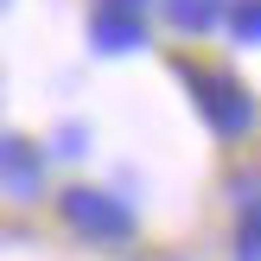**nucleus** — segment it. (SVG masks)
I'll return each instance as SVG.
<instances>
[{
  "label": "nucleus",
  "instance_id": "1",
  "mask_svg": "<svg viewBox=\"0 0 261 261\" xmlns=\"http://www.w3.org/2000/svg\"><path fill=\"white\" fill-rule=\"evenodd\" d=\"M191 83H204L198 102H204V115H211L217 134H249V127H255V102L242 96V83H229V76H204V70H191Z\"/></svg>",
  "mask_w": 261,
  "mask_h": 261
},
{
  "label": "nucleus",
  "instance_id": "2",
  "mask_svg": "<svg viewBox=\"0 0 261 261\" xmlns=\"http://www.w3.org/2000/svg\"><path fill=\"white\" fill-rule=\"evenodd\" d=\"M64 217H70L76 229H89V236H102V242H121L127 229H134V217H127L109 191H83V185L64 191Z\"/></svg>",
  "mask_w": 261,
  "mask_h": 261
},
{
  "label": "nucleus",
  "instance_id": "3",
  "mask_svg": "<svg viewBox=\"0 0 261 261\" xmlns=\"http://www.w3.org/2000/svg\"><path fill=\"white\" fill-rule=\"evenodd\" d=\"M38 153H32V140H0V191L7 198H38Z\"/></svg>",
  "mask_w": 261,
  "mask_h": 261
},
{
  "label": "nucleus",
  "instance_id": "4",
  "mask_svg": "<svg viewBox=\"0 0 261 261\" xmlns=\"http://www.w3.org/2000/svg\"><path fill=\"white\" fill-rule=\"evenodd\" d=\"M96 45H102V51L140 45V19H134V13H96Z\"/></svg>",
  "mask_w": 261,
  "mask_h": 261
},
{
  "label": "nucleus",
  "instance_id": "5",
  "mask_svg": "<svg viewBox=\"0 0 261 261\" xmlns=\"http://www.w3.org/2000/svg\"><path fill=\"white\" fill-rule=\"evenodd\" d=\"M229 32L261 45V0H229Z\"/></svg>",
  "mask_w": 261,
  "mask_h": 261
},
{
  "label": "nucleus",
  "instance_id": "6",
  "mask_svg": "<svg viewBox=\"0 0 261 261\" xmlns=\"http://www.w3.org/2000/svg\"><path fill=\"white\" fill-rule=\"evenodd\" d=\"M172 19L185 25V32H204V25L217 19V0H172Z\"/></svg>",
  "mask_w": 261,
  "mask_h": 261
},
{
  "label": "nucleus",
  "instance_id": "7",
  "mask_svg": "<svg viewBox=\"0 0 261 261\" xmlns=\"http://www.w3.org/2000/svg\"><path fill=\"white\" fill-rule=\"evenodd\" d=\"M115 7H140V0H115Z\"/></svg>",
  "mask_w": 261,
  "mask_h": 261
}]
</instances>
